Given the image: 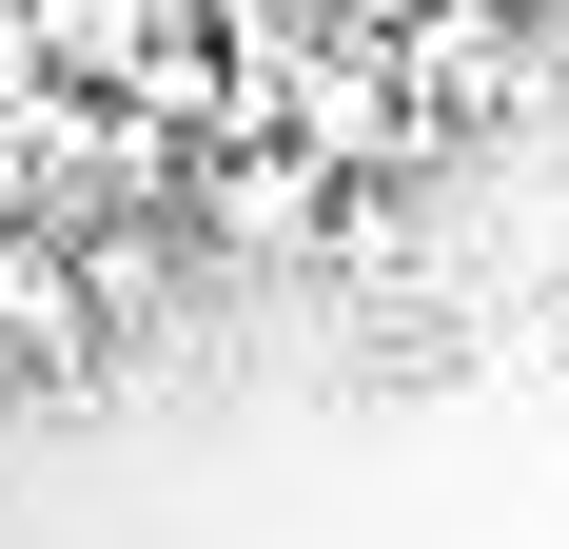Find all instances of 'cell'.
I'll list each match as a JSON object with an SVG mask.
<instances>
[{
	"label": "cell",
	"instance_id": "3957f363",
	"mask_svg": "<svg viewBox=\"0 0 569 549\" xmlns=\"http://www.w3.org/2000/svg\"><path fill=\"white\" fill-rule=\"evenodd\" d=\"M550 20H569V0H550Z\"/></svg>",
	"mask_w": 569,
	"mask_h": 549
},
{
	"label": "cell",
	"instance_id": "6da1fadb",
	"mask_svg": "<svg viewBox=\"0 0 569 549\" xmlns=\"http://www.w3.org/2000/svg\"><path fill=\"white\" fill-rule=\"evenodd\" d=\"M0 353L40 392H79L99 373V315H79V256H59V217H0Z\"/></svg>",
	"mask_w": 569,
	"mask_h": 549
},
{
	"label": "cell",
	"instance_id": "7a4b0ae2",
	"mask_svg": "<svg viewBox=\"0 0 569 549\" xmlns=\"http://www.w3.org/2000/svg\"><path fill=\"white\" fill-rule=\"evenodd\" d=\"M158 20L177 0H20V59H40V99H118Z\"/></svg>",
	"mask_w": 569,
	"mask_h": 549
}]
</instances>
